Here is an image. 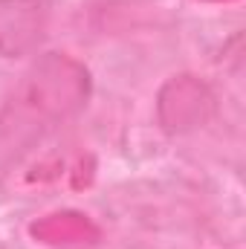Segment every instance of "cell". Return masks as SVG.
Returning <instances> with one entry per match:
<instances>
[{
	"label": "cell",
	"instance_id": "2",
	"mask_svg": "<svg viewBox=\"0 0 246 249\" xmlns=\"http://www.w3.org/2000/svg\"><path fill=\"white\" fill-rule=\"evenodd\" d=\"M50 0H0V58L32 53L47 29Z\"/></svg>",
	"mask_w": 246,
	"mask_h": 249
},
{
	"label": "cell",
	"instance_id": "1",
	"mask_svg": "<svg viewBox=\"0 0 246 249\" xmlns=\"http://www.w3.org/2000/svg\"><path fill=\"white\" fill-rule=\"evenodd\" d=\"M90 96V75L61 53H47L32 64L0 107V183L64 122H70Z\"/></svg>",
	"mask_w": 246,
	"mask_h": 249
}]
</instances>
